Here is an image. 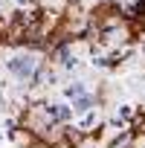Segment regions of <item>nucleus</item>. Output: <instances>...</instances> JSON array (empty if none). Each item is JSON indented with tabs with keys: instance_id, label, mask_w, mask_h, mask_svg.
<instances>
[{
	"instance_id": "1",
	"label": "nucleus",
	"mask_w": 145,
	"mask_h": 148,
	"mask_svg": "<svg viewBox=\"0 0 145 148\" xmlns=\"http://www.w3.org/2000/svg\"><path fill=\"white\" fill-rule=\"evenodd\" d=\"M12 73H18V76H26V73H32V58H15L9 64Z\"/></svg>"
}]
</instances>
